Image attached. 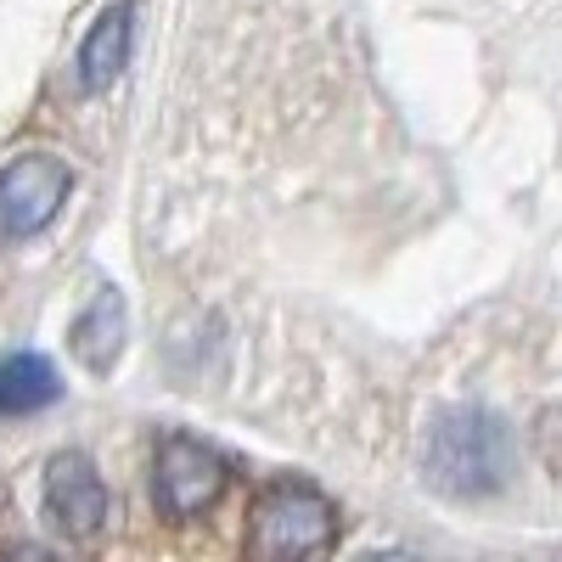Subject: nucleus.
<instances>
[{
	"label": "nucleus",
	"mask_w": 562,
	"mask_h": 562,
	"mask_svg": "<svg viewBox=\"0 0 562 562\" xmlns=\"http://www.w3.org/2000/svg\"><path fill=\"white\" fill-rule=\"evenodd\" d=\"M74 198V169L52 153H23L0 169V243H29L52 231Z\"/></svg>",
	"instance_id": "4"
},
{
	"label": "nucleus",
	"mask_w": 562,
	"mask_h": 562,
	"mask_svg": "<svg viewBox=\"0 0 562 562\" xmlns=\"http://www.w3.org/2000/svg\"><path fill=\"white\" fill-rule=\"evenodd\" d=\"M231 467L214 445L192 439V434H164L158 456H153V506L169 524H192L225 495Z\"/></svg>",
	"instance_id": "3"
},
{
	"label": "nucleus",
	"mask_w": 562,
	"mask_h": 562,
	"mask_svg": "<svg viewBox=\"0 0 562 562\" xmlns=\"http://www.w3.org/2000/svg\"><path fill=\"white\" fill-rule=\"evenodd\" d=\"M63 383H57V366L45 355H7L0 360V416H29L57 405Z\"/></svg>",
	"instance_id": "8"
},
{
	"label": "nucleus",
	"mask_w": 562,
	"mask_h": 562,
	"mask_svg": "<svg viewBox=\"0 0 562 562\" xmlns=\"http://www.w3.org/2000/svg\"><path fill=\"white\" fill-rule=\"evenodd\" d=\"M535 450H540V461L551 467V473L562 479V405L540 416V428H535Z\"/></svg>",
	"instance_id": "9"
},
{
	"label": "nucleus",
	"mask_w": 562,
	"mask_h": 562,
	"mask_svg": "<svg viewBox=\"0 0 562 562\" xmlns=\"http://www.w3.org/2000/svg\"><path fill=\"white\" fill-rule=\"evenodd\" d=\"M422 479L450 501L501 495L512 479V428L484 405H450L422 445Z\"/></svg>",
	"instance_id": "1"
},
{
	"label": "nucleus",
	"mask_w": 562,
	"mask_h": 562,
	"mask_svg": "<svg viewBox=\"0 0 562 562\" xmlns=\"http://www.w3.org/2000/svg\"><path fill=\"white\" fill-rule=\"evenodd\" d=\"M338 540V506L304 479H270L248 506V557H315Z\"/></svg>",
	"instance_id": "2"
},
{
	"label": "nucleus",
	"mask_w": 562,
	"mask_h": 562,
	"mask_svg": "<svg viewBox=\"0 0 562 562\" xmlns=\"http://www.w3.org/2000/svg\"><path fill=\"white\" fill-rule=\"evenodd\" d=\"M130 52H135V0H108L102 18L90 23V34L79 40V90H108L124 68H130Z\"/></svg>",
	"instance_id": "7"
},
{
	"label": "nucleus",
	"mask_w": 562,
	"mask_h": 562,
	"mask_svg": "<svg viewBox=\"0 0 562 562\" xmlns=\"http://www.w3.org/2000/svg\"><path fill=\"white\" fill-rule=\"evenodd\" d=\"M124 338H130V304L119 288H97V299H90L74 326H68V355L90 371V378H108V371L119 366L124 355Z\"/></svg>",
	"instance_id": "6"
},
{
	"label": "nucleus",
	"mask_w": 562,
	"mask_h": 562,
	"mask_svg": "<svg viewBox=\"0 0 562 562\" xmlns=\"http://www.w3.org/2000/svg\"><path fill=\"white\" fill-rule=\"evenodd\" d=\"M40 501H45V518H52L68 540H90L108 524V484H102L97 461L85 450H57L45 461Z\"/></svg>",
	"instance_id": "5"
}]
</instances>
